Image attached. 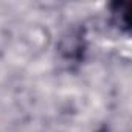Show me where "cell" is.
I'll use <instances>...</instances> for the list:
<instances>
[{"instance_id": "6da1fadb", "label": "cell", "mask_w": 132, "mask_h": 132, "mask_svg": "<svg viewBox=\"0 0 132 132\" xmlns=\"http://www.w3.org/2000/svg\"><path fill=\"white\" fill-rule=\"evenodd\" d=\"M110 14H112V20L113 23L127 31L129 30V20H127V13H126V3H113L110 5Z\"/></svg>"}]
</instances>
